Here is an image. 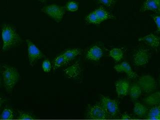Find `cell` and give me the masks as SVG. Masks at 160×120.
<instances>
[{
	"label": "cell",
	"mask_w": 160,
	"mask_h": 120,
	"mask_svg": "<svg viewBox=\"0 0 160 120\" xmlns=\"http://www.w3.org/2000/svg\"><path fill=\"white\" fill-rule=\"evenodd\" d=\"M2 75L5 89L8 93H11L20 79L19 72L14 68L4 65L2 66Z\"/></svg>",
	"instance_id": "7a4b0ae2"
},
{
	"label": "cell",
	"mask_w": 160,
	"mask_h": 120,
	"mask_svg": "<svg viewBox=\"0 0 160 120\" xmlns=\"http://www.w3.org/2000/svg\"><path fill=\"white\" fill-rule=\"evenodd\" d=\"M19 116L18 119L19 120H32L34 119V118L32 117L31 114L29 112L22 111H19Z\"/></svg>",
	"instance_id": "d4e9b609"
},
{
	"label": "cell",
	"mask_w": 160,
	"mask_h": 120,
	"mask_svg": "<svg viewBox=\"0 0 160 120\" xmlns=\"http://www.w3.org/2000/svg\"><path fill=\"white\" fill-rule=\"evenodd\" d=\"M149 60V52L145 49L138 50L132 56V61L136 66H142L147 64Z\"/></svg>",
	"instance_id": "ba28073f"
},
{
	"label": "cell",
	"mask_w": 160,
	"mask_h": 120,
	"mask_svg": "<svg viewBox=\"0 0 160 120\" xmlns=\"http://www.w3.org/2000/svg\"><path fill=\"white\" fill-rule=\"evenodd\" d=\"M147 112V109L140 102H137L134 105V112L138 116H143Z\"/></svg>",
	"instance_id": "44dd1931"
},
{
	"label": "cell",
	"mask_w": 160,
	"mask_h": 120,
	"mask_svg": "<svg viewBox=\"0 0 160 120\" xmlns=\"http://www.w3.org/2000/svg\"><path fill=\"white\" fill-rule=\"evenodd\" d=\"M114 68L117 72H125L128 77L131 79L137 77V74L132 71L130 64L126 62H123L120 64L116 65Z\"/></svg>",
	"instance_id": "8fae6325"
},
{
	"label": "cell",
	"mask_w": 160,
	"mask_h": 120,
	"mask_svg": "<svg viewBox=\"0 0 160 120\" xmlns=\"http://www.w3.org/2000/svg\"><path fill=\"white\" fill-rule=\"evenodd\" d=\"M87 116L88 119L94 120H104L110 117L100 104L89 106L88 108Z\"/></svg>",
	"instance_id": "5b68a950"
},
{
	"label": "cell",
	"mask_w": 160,
	"mask_h": 120,
	"mask_svg": "<svg viewBox=\"0 0 160 120\" xmlns=\"http://www.w3.org/2000/svg\"><path fill=\"white\" fill-rule=\"evenodd\" d=\"M121 119H123V120H128V119H131V118L128 114L125 113V114L122 115Z\"/></svg>",
	"instance_id": "f1b7e54d"
},
{
	"label": "cell",
	"mask_w": 160,
	"mask_h": 120,
	"mask_svg": "<svg viewBox=\"0 0 160 120\" xmlns=\"http://www.w3.org/2000/svg\"><path fill=\"white\" fill-rule=\"evenodd\" d=\"M27 44L28 52V58L30 66H34L36 62L44 57L40 49L33 43L31 40L27 39Z\"/></svg>",
	"instance_id": "8992f818"
},
{
	"label": "cell",
	"mask_w": 160,
	"mask_h": 120,
	"mask_svg": "<svg viewBox=\"0 0 160 120\" xmlns=\"http://www.w3.org/2000/svg\"><path fill=\"white\" fill-rule=\"evenodd\" d=\"M153 20L157 27V31L160 32V16H155L153 17Z\"/></svg>",
	"instance_id": "83f0119b"
},
{
	"label": "cell",
	"mask_w": 160,
	"mask_h": 120,
	"mask_svg": "<svg viewBox=\"0 0 160 120\" xmlns=\"http://www.w3.org/2000/svg\"><path fill=\"white\" fill-rule=\"evenodd\" d=\"M101 105L110 117H115L119 112V102L116 100L102 96L100 99Z\"/></svg>",
	"instance_id": "277c9868"
},
{
	"label": "cell",
	"mask_w": 160,
	"mask_h": 120,
	"mask_svg": "<svg viewBox=\"0 0 160 120\" xmlns=\"http://www.w3.org/2000/svg\"><path fill=\"white\" fill-rule=\"evenodd\" d=\"M102 56L103 51L102 49L98 46H94L91 48L86 54L87 59L95 62L98 61L101 59Z\"/></svg>",
	"instance_id": "5bb4252c"
},
{
	"label": "cell",
	"mask_w": 160,
	"mask_h": 120,
	"mask_svg": "<svg viewBox=\"0 0 160 120\" xmlns=\"http://www.w3.org/2000/svg\"></svg>",
	"instance_id": "d6a6232c"
},
{
	"label": "cell",
	"mask_w": 160,
	"mask_h": 120,
	"mask_svg": "<svg viewBox=\"0 0 160 120\" xmlns=\"http://www.w3.org/2000/svg\"><path fill=\"white\" fill-rule=\"evenodd\" d=\"M1 67H0V85L1 84Z\"/></svg>",
	"instance_id": "4dcf8cb0"
},
{
	"label": "cell",
	"mask_w": 160,
	"mask_h": 120,
	"mask_svg": "<svg viewBox=\"0 0 160 120\" xmlns=\"http://www.w3.org/2000/svg\"><path fill=\"white\" fill-rule=\"evenodd\" d=\"M82 53V50L78 48H73L67 50L65 52L62 54L66 60L68 62L71 61L72 60L75 59L77 57L81 55Z\"/></svg>",
	"instance_id": "2e32d148"
},
{
	"label": "cell",
	"mask_w": 160,
	"mask_h": 120,
	"mask_svg": "<svg viewBox=\"0 0 160 120\" xmlns=\"http://www.w3.org/2000/svg\"><path fill=\"white\" fill-rule=\"evenodd\" d=\"M81 72V65L78 61L64 70L65 76L68 79L72 80L77 79Z\"/></svg>",
	"instance_id": "9c48e42d"
},
{
	"label": "cell",
	"mask_w": 160,
	"mask_h": 120,
	"mask_svg": "<svg viewBox=\"0 0 160 120\" xmlns=\"http://www.w3.org/2000/svg\"><path fill=\"white\" fill-rule=\"evenodd\" d=\"M14 118V112L9 108L4 109L0 116V119L2 120H12Z\"/></svg>",
	"instance_id": "603a6c76"
},
{
	"label": "cell",
	"mask_w": 160,
	"mask_h": 120,
	"mask_svg": "<svg viewBox=\"0 0 160 120\" xmlns=\"http://www.w3.org/2000/svg\"></svg>",
	"instance_id": "836d02e7"
},
{
	"label": "cell",
	"mask_w": 160,
	"mask_h": 120,
	"mask_svg": "<svg viewBox=\"0 0 160 120\" xmlns=\"http://www.w3.org/2000/svg\"><path fill=\"white\" fill-rule=\"evenodd\" d=\"M147 11L160 12V0H146L140 11L144 12Z\"/></svg>",
	"instance_id": "4fadbf2b"
},
{
	"label": "cell",
	"mask_w": 160,
	"mask_h": 120,
	"mask_svg": "<svg viewBox=\"0 0 160 120\" xmlns=\"http://www.w3.org/2000/svg\"><path fill=\"white\" fill-rule=\"evenodd\" d=\"M94 14L96 18L98 24H100L105 21L113 19L115 18L114 15L107 11L106 9L102 7H100L97 9L94 10Z\"/></svg>",
	"instance_id": "30bf717a"
},
{
	"label": "cell",
	"mask_w": 160,
	"mask_h": 120,
	"mask_svg": "<svg viewBox=\"0 0 160 120\" xmlns=\"http://www.w3.org/2000/svg\"><path fill=\"white\" fill-rule=\"evenodd\" d=\"M145 102L150 106H155L160 104V92L151 94L145 99Z\"/></svg>",
	"instance_id": "e0dca14e"
},
{
	"label": "cell",
	"mask_w": 160,
	"mask_h": 120,
	"mask_svg": "<svg viewBox=\"0 0 160 120\" xmlns=\"http://www.w3.org/2000/svg\"><path fill=\"white\" fill-rule=\"evenodd\" d=\"M142 92V90L141 87L139 86V85L135 84L130 87L129 94L132 99L134 100L138 99L141 95Z\"/></svg>",
	"instance_id": "d6986e66"
},
{
	"label": "cell",
	"mask_w": 160,
	"mask_h": 120,
	"mask_svg": "<svg viewBox=\"0 0 160 120\" xmlns=\"http://www.w3.org/2000/svg\"><path fill=\"white\" fill-rule=\"evenodd\" d=\"M160 108L156 106L149 111L148 117L150 120H160Z\"/></svg>",
	"instance_id": "7402d4cb"
},
{
	"label": "cell",
	"mask_w": 160,
	"mask_h": 120,
	"mask_svg": "<svg viewBox=\"0 0 160 120\" xmlns=\"http://www.w3.org/2000/svg\"><path fill=\"white\" fill-rule=\"evenodd\" d=\"M109 56L115 61L119 62L124 56V52L121 48H114L110 50Z\"/></svg>",
	"instance_id": "ac0fdd59"
},
{
	"label": "cell",
	"mask_w": 160,
	"mask_h": 120,
	"mask_svg": "<svg viewBox=\"0 0 160 120\" xmlns=\"http://www.w3.org/2000/svg\"><path fill=\"white\" fill-rule=\"evenodd\" d=\"M2 50L7 51L21 42L22 39L14 28L5 24L2 28Z\"/></svg>",
	"instance_id": "6da1fadb"
},
{
	"label": "cell",
	"mask_w": 160,
	"mask_h": 120,
	"mask_svg": "<svg viewBox=\"0 0 160 120\" xmlns=\"http://www.w3.org/2000/svg\"><path fill=\"white\" fill-rule=\"evenodd\" d=\"M5 100L4 99V98H2L0 97V110L1 109L2 107L3 104H4V102H5Z\"/></svg>",
	"instance_id": "f546056e"
},
{
	"label": "cell",
	"mask_w": 160,
	"mask_h": 120,
	"mask_svg": "<svg viewBox=\"0 0 160 120\" xmlns=\"http://www.w3.org/2000/svg\"><path fill=\"white\" fill-rule=\"evenodd\" d=\"M130 84L126 80H120L116 82V90L119 97L126 96L129 93Z\"/></svg>",
	"instance_id": "7c38bea8"
},
{
	"label": "cell",
	"mask_w": 160,
	"mask_h": 120,
	"mask_svg": "<svg viewBox=\"0 0 160 120\" xmlns=\"http://www.w3.org/2000/svg\"><path fill=\"white\" fill-rule=\"evenodd\" d=\"M100 3L109 8L113 7L117 0H98Z\"/></svg>",
	"instance_id": "484cf974"
},
{
	"label": "cell",
	"mask_w": 160,
	"mask_h": 120,
	"mask_svg": "<svg viewBox=\"0 0 160 120\" xmlns=\"http://www.w3.org/2000/svg\"><path fill=\"white\" fill-rule=\"evenodd\" d=\"M41 11L58 22L61 21L66 13L65 8L56 4L44 7L41 9Z\"/></svg>",
	"instance_id": "3957f363"
},
{
	"label": "cell",
	"mask_w": 160,
	"mask_h": 120,
	"mask_svg": "<svg viewBox=\"0 0 160 120\" xmlns=\"http://www.w3.org/2000/svg\"><path fill=\"white\" fill-rule=\"evenodd\" d=\"M138 85L142 91L146 93L152 92L157 88V82L154 78L150 75H144L140 78Z\"/></svg>",
	"instance_id": "52a82bcc"
},
{
	"label": "cell",
	"mask_w": 160,
	"mask_h": 120,
	"mask_svg": "<svg viewBox=\"0 0 160 120\" xmlns=\"http://www.w3.org/2000/svg\"><path fill=\"white\" fill-rule=\"evenodd\" d=\"M68 63V62L62 54L56 58L53 61V69L54 70L59 69L63 66L65 64Z\"/></svg>",
	"instance_id": "ffe728a7"
},
{
	"label": "cell",
	"mask_w": 160,
	"mask_h": 120,
	"mask_svg": "<svg viewBox=\"0 0 160 120\" xmlns=\"http://www.w3.org/2000/svg\"><path fill=\"white\" fill-rule=\"evenodd\" d=\"M39 1H40L42 2H44L46 1V0H39Z\"/></svg>",
	"instance_id": "1f68e13d"
},
{
	"label": "cell",
	"mask_w": 160,
	"mask_h": 120,
	"mask_svg": "<svg viewBox=\"0 0 160 120\" xmlns=\"http://www.w3.org/2000/svg\"><path fill=\"white\" fill-rule=\"evenodd\" d=\"M139 41L146 42L152 48L159 47L160 46V37L153 34H149L140 38Z\"/></svg>",
	"instance_id": "9a60e30c"
},
{
	"label": "cell",
	"mask_w": 160,
	"mask_h": 120,
	"mask_svg": "<svg viewBox=\"0 0 160 120\" xmlns=\"http://www.w3.org/2000/svg\"><path fill=\"white\" fill-rule=\"evenodd\" d=\"M42 68L45 72H49L51 71L52 68L51 63L49 60H45L42 62Z\"/></svg>",
	"instance_id": "4316f807"
},
{
	"label": "cell",
	"mask_w": 160,
	"mask_h": 120,
	"mask_svg": "<svg viewBox=\"0 0 160 120\" xmlns=\"http://www.w3.org/2000/svg\"><path fill=\"white\" fill-rule=\"evenodd\" d=\"M66 9L71 12L77 11L79 9V6L76 2L74 1H70L66 4Z\"/></svg>",
	"instance_id": "cb8c5ba5"
}]
</instances>
